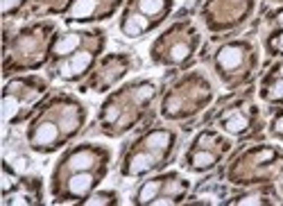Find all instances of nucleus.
<instances>
[{
	"label": "nucleus",
	"mask_w": 283,
	"mask_h": 206,
	"mask_svg": "<svg viewBox=\"0 0 283 206\" xmlns=\"http://www.w3.org/2000/svg\"><path fill=\"white\" fill-rule=\"evenodd\" d=\"M57 127L52 123H43V125H39V127L34 129L32 134H30V140H32V147H50L52 143L57 140Z\"/></svg>",
	"instance_id": "1"
},
{
	"label": "nucleus",
	"mask_w": 283,
	"mask_h": 206,
	"mask_svg": "<svg viewBox=\"0 0 283 206\" xmlns=\"http://www.w3.org/2000/svg\"><path fill=\"white\" fill-rule=\"evenodd\" d=\"M89 66H91V52H77V55H72V59H68V62L64 64L61 72H64V77L71 79V77L82 75Z\"/></svg>",
	"instance_id": "2"
},
{
	"label": "nucleus",
	"mask_w": 283,
	"mask_h": 206,
	"mask_svg": "<svg viewBox=\"0 0 283 206\" xmlns=\"http://www.w3.org/2000/svg\"><path fill=\"white\" fill-rule=\"evenodd\" d=\"M93 186H95V177L89 172V170H84V172H72V177L68 179V190H71L72 195H84V193H89Z\"/></svg>",
	"instance_id": "3"
},
{
	"label": "nucleus",
	"mask_w": 283,
	"mask_h": 206,
	"mask_svg": "<svg viewBox=\"0 0 283 206\" xmlns=\"http://www.w3.org/2000/svg\"><path fill=\"white\" fill-rule=\"evenodd\" d=\"M95 163V156L91 150H79L75 154H71L68 159V168H71L72 172H84V170H91Z\"/></svg>",
	"instance_id": "4"
},
{
	"label": "nucleus",
	"mask_w": 283,
	"mask_h": 206,
	"mask_svg": "<svg viewBox=\"0 0 283 206\" xmlns=\"http://www.w3.org/2000/svg\"><path fill=\"white\" fill-rule=\"evenodd\" d=\"M154 159L156 154L154 152H141V154H136L129 161V168H127V172L129 174H141V172H147L152 166H154Z\"/></svg>",
	"instance_id": "5"
},
{
	"label": "nucleus",
	"mask_w": 283,
	"mask_h": 206,
	"mask_svg": "<svg viewBox=\"0 0 283 206\" xmlns=\"http://www.w3.org/2000/svg\"><path fill=\"white\" fill-rule=\"evenodd\" d=\"M170 140H172V136L168 134V132H152V134L145 138V145H147L150 152H163L170 147Z\"/></svg>",
	"instance_id": "6"
},
{
	"label": "nucleus",
	"mask_w": 283,
	"mask_h": 206,
	"mask_svg": "<svg viewBox=\"0 0 283 206\" xmlns=\"http://www.w3.org/2000/svg\"><path fill=\"white\" fill-rule=\"evenodd\" d=\"M240 59H243V55H240V50L238 48H233V45L222 48L220 55H217V64H220L222 68H236L240 64Z\"/></svg>",
	"instance_id": "7"
},
{
	"label": "nucleus",
	"mask_w": 283,
	"mask_h": 206,
	"mask_svg": "<svg viewBox=\"0 0 283 206\" xmlns=\"http://www.w3.org/2000/svg\"><path fill=\"white\" fill-rule=\"evenodd\" d=\"M159 190H161V181H159V179H154V181H147V184L139 190L136 202H141V204H150V202L159 195Z\"/></svg>",
	"instance_id": "8"
},
{
	"label": "nucleus",
	"mask_w": 283,
	"mask_h": 206,
	"mask_svg": "<svg viewBox=\"0 0 283 206\" xmlns=\"http://www.w3.org/2000/svg\"><path fill=\"white\" fill-rule=\"evenodd\" d=\"M77 45H79L77 34H66V36H61V41L55 45V55H71L72 50H77Z\"/></svg>",
	"instance_id": "9"
},
{
	"label": "nucleus",
	"mask_w": 283,
	"mask_h": 206,
	"mask_svg": "<svg viewBox=\"0 0 283 206\" xmlns=\"http://www.w3.org/2000/svg\"><path fill=\"white\" fill-rule=\"evenodd\" d=\"M93 7H95V0H77V5L72 7V11H71V18L82 21V18H86L93 11Z\"/></svg>",
	"instance_id": "10"
},
{
	"label": "nucleus",
	"mask_w": 283,
	"mask_h": 206,
	"mask_svg": "<svg viewBox=\"0 0 283 206\" xmlns=\"http://www.w3.org/2000/svg\"><path fill=\"white\" fill-rule=\"evenodd\" d=\"M224 129H227L229 134H243L245 129H247V118L240 116V113H233L227 123H224Z\"/></svg>",
	"instance_id": "11"
},
{
	"label": "nucleus",
	"mask_w": 283,
	"mask_h": 206,
	"mask_svg": "<svg viewBox=\"0 0 283 206\" xmlns=\"http://www.w3.org/2000/svg\"><path fill=\"white\" fill-rule=\"evenodd\" d=\"M213 163H215V156L206 150L197 152V154L193 156V166L197 168V170H209V168H213Z\"/></svg>",
	"instance_id": "12"
},
{
	"label": "nucleus",
	"mask_w": 283,
	"mask_h": 206,
	"mask_svg": "<svg viewBox=\"0 0 283 206\" xmlns=\"http://www.w3.org/2000/svg\"><path fill=\"white\" fill-rule=\"evenodd\" d=\"M16 113H18V100L14 98V95L7 93L5 95V104H2V118H5V123H9Z\"/></svg>",
	"instance_id": "13"
},
{
	"label": "nucleus",
	"mask_w": 283,
	"mask_h": 206,
	"mask_svg": "<svg viewBox=\"0 0 283 206\" xmlns=\"http://www.w3.org/2000/svg\"><path fill=\"white\" fill-rule=\"evenodd\" d=\"M141 11H143L145 16H152V14H159L166 5V0H141Z\"/></svg>",
	"instance_id": "14"
},
{
	"label": "nucleus",
	"mask_w": 283,
	"mask_h": 206,
	"mask_svg": "<svg viewBox=\"0 0 283 206\" xmlns=\"http://www.w3.org/2000/svg\"><path fill=\"white\" fill-rule=\"evenodd\" d=\"M265 95L270 98V100H283V77L279 79V82H274Z\"/></svg>",
	"instance_id": "15"
},
{
	"label": "nucleus",
	"mask_w": 283,
	"mask_h": 206,
	"mask_svg": "<svg viewBox=\"0 0 283 206\" xmlns=\"http://www.w3.org/2000/svg\"><path fill=\"white\" fill-rule=\"evenodd\" d=\"M122 32L127 34V36H139V34L143 32V30H141L139 25H136V23L132 21V18H127V21L122 23Z\"/></svg>",
	"instance_id": "16"
},
{
	"label": "nucleus",
	"mask_w": 283,
	"mask_h": 206,
	"mask_svg": "<svg viewBox=\"0 0 283 206\" xmlns=\"http://www.w3.org/2000/svg\"><path fill=\"white\" fill-rule=\"evenodd\" d=\"M109 202H113V193H98L91 200H86V204H109Z\"/></svg>",
	"instance_id": "17"
},
{
	"label": "nucleus",
	"mask_w": 283,
	"mask_h": 206,
	"mask_svg": "<svg viewBox=\"0 0 283 206\" xmlns=\"http://www.w3.org/2000/svg\"><path fill=\"white\" fill-rule=\"evenodd\" d=\"M188 55V48H186V45H175V48H172V59H175V62H179V59H183V57Z\"/></svg>",
	"instance_id": "18"
},
{
	"label": "nucleus",
	"mask_w": 283,
	"mask_h": 206,
	"mask_svg": "<svg viewBox=\"0 0 283 206\" xmlns=\"http://www.w3.org/2000/svg\"><path fill=\"white\" fill-rule=\"evenodd\" d=\"M132 21L136 23V25H139L141 30H147V25H150V21L145 18V14H143V11H141V14H136V16H132Z\"/></svg>",
	"instance_id": "19"
},
{
	"label": "nucleus",
	"mask_w": 283,
	"mask_h": 206,
	"mask_svg": "<svg viewBox=\"0 0 283 206\" xmlns=\"http://www.w3.org/2000/svg\"><path fill=\"white\" fill-rule=\"evenodd\" d=\"M120 116V109H116V106H111V109H106V113H105V118L109 120V123H113L116 118Z\"/></svg>",
	"instance_id": "20"
},
{
	"label": "nucleus",
	"mask_w": 283,
	"mask_h": 206,
	"mask_svg": "<svg viewBox=\"0 0 283 206\" xmlns=\"http://www.w3.org/2000/svg\"><path fill=\"white\" fill-rule=\"evenodd\" d=\"M263 200H258V197H245V200H238V204H261Z\"/></svg>",
	"instance_id": "21"
},
{
	"label": "nucleus",
	"mask_w": 283,
	"mask_h": 206,
	"mask_svg": "<svg viewBox=\"0 0 283 206\" xmlns=\"http://www.w3.org/2000/svg\"><path fill=\"white\" fill-rule=\"evenodd\" d=\"M272 132H277V134H283V118H279L277 123L272 125Z\"/></svg>",
	"instance_id": "22"
},
{
	"label": "nucleus",
	"mask_w": 283,
	"mask_h": 206,
	"mask_svg": "<svg viewBox=\"0 0 283 206\" xmlns=\"http://www.w3.org/2000/svg\"><path fill=\"white\" fill-rule=\"evenodd\" d=\"M21 0H5V11H11V7L14 5H18Z\"/></svg>",
	"instance_id": "23"
},
{
	"label": "nucleus",
	"mask_w": 283,
	"mask_h": 206,
	"mask_svg": "<svg viewBox=\"0 0 283 206\" xmlns=\"http://www.w3.org/2000/svg\"><path fill=\"white\" fill-rule=\"evenodd\" d=\"M279 48H281V50H283V34H281V36H279Z\"/></svg>",
	"instance_id": "24"
},
{
	"label": "nucleus",
	"mask_w": 283,
	"mask_h": 206,
	"mask_svg": "<svg viewBox=\"0 0 283 206\" xmlns=\"http://www.w3.org/2000/svg\"><path fill=\"white\" fill-rule=\"evenodd\" d=\"M279 23H281V28H283V11L279 14Z\"/></svg>",
	"instance_id": "25"
},
{
	"label": "nucleus",
	"mask_w": 283,
	"mask_h": 206,
	"mask_svg": "<svg viewBox=\"0 0 283 206\" xmlns=\"http://www.w3.org/2000/svg\"><path fill=\"white\" fill-rule=\"evenodd\" d=\"M281 77H283V66H281Z\"/></svg>",
	"instance_id": "26"
}]
</instances>
